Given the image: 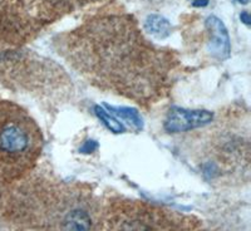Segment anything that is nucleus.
<instances>
[{
	"label": "nucleus",
	"instance_id": "6e6552de",
	"mask_svg": "<svg viewBox=\"0 0 251 231\" xmlns=\"http://www.w3.org/2000/svg\"><path fill=\"white\" fill-rule=\"evenodd\" d=\"M104 108L107 109L108 113H111L112 116H114V117H120L122 118V120L127 121L129 125H132L137 129L142 128L143 121L142 118H141L140 113H138L136 109L126 108V107L125 108H123V107L122 108H114V107H109V106H106Z\"/></svg>",
	"mask_w": 251,
	"mask_h": 231
},
{
	"label": "nucleus",
	"instance_id": "1a4fd4ad",
	"mask_svg": "<svg viewBox=\"0 0 251 231\" xmlns=\"http://www.w3.org/2000/svg\"><path fill=\"white\" fill-rule=\"evenodd\" d=\"M94 111H96L97 117L107 126V128H108L109 131H112L113 133H122V132L126 131L125 126H123L122 123L118 122V121L114 118V116L109 114L106 108H102V107L97 106L94 108Z\"/></svg>",
	"mask_w": 251,
	"mask_h": 231
},
{
	"label": "nucleus",
	"instance_id": "7ed1b4c3",
	"mask_svg": "<svg viewBox=\"0 0 251 231\" xmlns=\"http://www.w3.org/2000/svg\"><path fill=\"white\" fill-rule=\"evenodd\" d=\"M42 151L37 123L19 107L0 103V176L15 177L28 171Z\"/></svg>",
	"mask_w": 251,
	"mask_h": 231
},
{
	"label": "nucleus",
	"instance_id": "20e7f679",
	"mask_svg": "<svg viewBox=\"0 0 251 231\" xmlns=\"http://www.w3.org/2000/svg\"><path fill=\"white\" fill-rule=\"evenodd\" d=\"M94 231H201L194 217L133 200H120L100 210Z\"/></svg>",
	"mask_w": 251,
	"mask_h": 231
},
{
	"label": "nucleus",
	"instance_id": "f8f14e48",
	"mask_svg": "<svg viewBox=\"0 0 251 231\" xmlns=\"http://www.w3.org/2000/svg\"><path fill=\"white\" fill-rule=\"evenodd\" d=\"M237 1H239V3H241V4H248L249 0H237Z\"/></svg>",
	"mask_w": 251,
	"mask_h": 231
},
{
	"label": "nucleus",
	"instance_id": "0eeeda50",
	"mask_svg": "<svg viewBox=\"0 0 251 231\" xmlns=\"http://www.w3.org/2000/svg\"><path fill=\"white\" fill-rule=\"evenodd\" d=\"M145 30L152 37L158 38V39H165V38L171 35L172 26L169 20L162 17V15L152 14L146 18Z\"/></svg>",
	"mask_w": 251,
	"mask_h": 231
},
{
	"label": "nucleus",
	"instance_id": "9b49d317",
	"mask_svg": "<svg viewBox=\"0 0 251 231\" xmlns=\"http://www.w3.org/2000/svg\"><path fill=\"white\" fill-rule=\"evenodd\" d=\"M210 0H192V5L197 6V8H202V6H206L208 4Z\"/></svg>",
	"mask_w": 251,
	"mask_h": 231
},
{
	"label": "nucleus",
	"instance_id": "39448f33",
	"mask_svg": "<svg viewBox=\"0 0 251 231\" xmlns=\"http://www.w3.org/2000/svg\"><path fill=\"white\" fill-rule=\"evenodd\" d=\"M214 120V113L201 109L180 108L172 107L166 116L165 129L169 133H180V132H188L192 129L200 128L207 126Z\"/></svg>",
	"mask_w": 251,
	"mask_h": 231
},
{
	"label": "nucleus",
	"instance_id": "423d86ee",
	"mask_svg": "<svg viewBox=\"0 0 251 231\" xmlns=\"http://www.w3.org/2000/svg\"><path fill=\"white\" fill-rule=\"evenodd\" d=\"M205 26L210 35V43H208L210 53L217 59H227L231 53V43L224 22L215 15H210L206 19Z\"/></svg>",
	"mask_w": 251,
	"mask_h": 231
},
{
	"label": "nucleus",
	"instance_id": "9d476101",
	"mask_svg": "<svg viewBox=\"0 0 251 231\" xmlns=\"http://www.w3.org/2000/svg\"><path fill=\"white\" fill-rule=\"evenodd\" d=\"M240 20H241L246 26H250V15H249V13H241V14H240Z\"/></svg>",
	"mask_w": 251,
	"mask_h": 231
},
{
	"label": "nucleus",
	"instance_id": "f257e3e1",
	"mask_svg": "<svg viewBox=\"0 0 251 231\" xmlns=\"http://www.w3.org/2000/svg\"><path fill=\"white\" fill-rule=\"evenodd\" d=\"M128 26L125 35L116 37H100L92 26L79 35L80 43L72 47L69 60L98 87L137 101L160 97L169 78V66L165 57Z\"/></svg>",
	"mask_w": 251,
	"mask_h": 231
},
{
	"label": "nucleus",
	"instance_id": "f03ea898",
	"mask_svg": "<svg viewBox=\"0 0 251 231\" xmlns=\"http://www.w3.org/2000/svg\"><path fill=\"white\" fill-rule=\"evenodd\" d=\"M30 199V211L35 228L46 231H94L100 210L88 195L78 188L63 185L57 188L35 190L26 194Z\"/></svg>",
	"mask_w": 251,
	"mask_h": 231
}]
</instances>
